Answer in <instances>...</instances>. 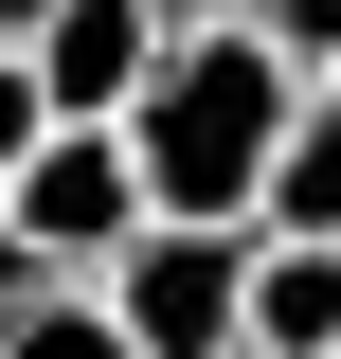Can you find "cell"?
<instances>
[{"instance_id":"obj_12","label":"cell","mask_w":341,"mask_h":359,"mask_svg":"<svg viewBox=\"0 0 341 359\" xmlns=\"http://www.w3.org/2000/svg\"><path fill=\"white\" fill-rule=\"evenodd\" d=\"M0 287H18V252H0Z\"/></svg>"},{"instance_id":"obj_10","label":"cell","mask_w":341,"mask_h":359,"mask_svg":"<svg viewBox=\"0 0 341 359\" xmlns=\"http://www.w3.org/2000/svg\"><path fill=\"white\" fill-rule=\"evenodd\" d=\"M234 18H252V0H162V36H234Z\"/></svg>"},{"instance_id":"obj_5","label":"cell","mask_w":341,"mask_h":359,"mask_svg":"<svg viewBox=\"0 0 341 359\" xmlns=\"http://www.w3.org/2000/svg\"><path fill=\"white\" fill-rule=\"evenodd\" d=\"M252 359H341V233H269L252 252Z\"/></svg>"},{"instance_id":"obj_7","label":"cell","mask_w":341,"mask_h":359,"mask_svg":"<svg viewBox=\"0 0 341 359\" xmlns=\"http://www.w3.org/2000/svg\"><path fill=\"white\" fill-rule=\"evenodd\" d=\"M0 359H144L108 323V287H0Z\"/></svg>"},{"instance_id":"obj_1","label":"cell","mask_w":341,"mask_h":359,"mask_svg":"<svg viewBox=\"0 0 341 359\" xmlns=\"http://www.w3.org/2000/svg\"><path fill=\"white\" fill-rule=\"evenodd\" d=\"M288 126H305V54H269L252 18H234V36H180L162 72H144L126 162H144V198H162V216L269 233V162H288Z\"/></svg>"},{"instance_id":"obj_6","label":"cell","mask_w":341,"mask_h":359,"mask_svg":"<svg viewBox=\"0 0 341 359\" xmlns=\"http://www.w3.org/2000/svg\"><path fill=\"white\" fill-rule=\"evenodd\" d=\"M269 233H341V54L305 72V126H288V162H269Z\"/></svg>"},{"instance_id":"obj_11","label":"cell","mask_w":341,"mask_h":359,"mask_svg":"<svg viewBox=\"0 0 341 359\" xmlns=\"http://www.w3.org/2000/svg\"><path fill=\"white\" fill-rule=\"evenodd\" d=\"M0 36H18V54H36V36H54V0H0Z\"/></svg>"},{"instance_id":"obj_4","label":"cell","mask_w":341,"mask_h":359,"mask_svg":"<svg viewBox=\"0 0 341 359\" xmlns=\"http://www.w3.org/2000/svg\"><path fill=\"white\" fill-rule=\"evenodd\" d=\"M162 0H54V36H36V90H54V126H126L144 72H162Z\"/></svg>"},{"instance_id":"obj_3","label":"cell","mask_w":341,"mask_h":359,"mask_svg":"<svg viewBox=\"0 0 341 359\" xmlns=\"http://www.w3.org/2000/svg\"><path fill=\"white\" fill-rule=\"evenodd\" d=\"M252 252L269 233H215V216H144L126 269H108V323L144 359H252Z\"/></svg>"},{"instance_id":"obj_8","label":"cell","mask_w":341,"mask_h":359,"mask_svg":"<svg viewBox=\"0 0 341 359\" xmlns=\"http://www.w3.org/2000/svg\"><path fill=\"white\" fill-rule=\"evenodd\" d=\"M36 144H54V90H36V54H18V36H0V180H18V162H36Z\"/></svg>"},{"instance_id":"obj_2","label":"cell","mask_w":341,"mask_h":359,"mask_svg":"<svg viewBox=\"0 0 341 359\" xmlns=\"http://www.w3.org/2000/svg\"><path fill=\"white\" fill-rule=\"evenodd\" d=\"M144 216H162V198H144L126 126H54L36 162L0 180V252H18V287H108Z\"/></svg>"},{"instance_id":"obj_9","label":"cell","mask_w":341,"mask_h":359,"mask_svg":"<svg viewBox=\"0 0 341 359\" xmlns=\"http://www.w3.org/2000/svg\"><path fill=\"white\" fill-rule=\"evenodd\" d=\"M252 36H269V54H305V72H323V54H341V0H252Z\"/></svg>"}]
</instances>
